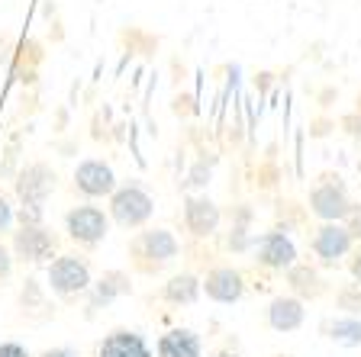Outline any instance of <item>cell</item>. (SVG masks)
Listing matches in <instances>:
<instances>
[{"mask_svg": "<svg viewBox=\"0 0 361 357\" xmlns=\"http://www.w3.org/2000/svg\"><path fill=\"white\" fill-rule=\"evenodd\" d=\"M55 190V171L49 164L36 161V164H26L16 177V196H20L23 206H45V200L52 196Z\"/></svg>", "mask_w": 361, "mask_h": 357, "instance_id": "cell-10", "label": "cell"}, {"mask_svg": "<svg viewBox=\"0 0 361 357\" xmlns=\"http://www.w3.org/2000/svg\"><path fill=\"white\" fill-rule=\"evenodd\" d=\"M210 180V168L207 164H197L194 171H190V180H188V187H203Z\"/></svg>", "mask_w": 361, "mask_h": 357, "instance_id": "cell-27", "label": "cell"}, {"mask_svg": "<svg viewBox=\"0 0 361 357\" xmlns=\"http://www.w3.org/2000/svg\"><path fill=\"white\" fill-rule=\"evenodd\" d=\"M336 306L342 315H361V283H345L336 290Z\"/></svg>", "mask_w": 361, "mask_h": 357, "instance_id": "cell-20", "label": "cell"}, {"mask_svg": "<svg viewBox=\"0 0 361 357\" xmlns=\"http://www.w3.org/2000/svg\"><path fill=\"white\" fill-rule=\"evenodd\" d=\"M348 209H352V196H348L342 180L338 177L316 180V187L310 190V213L319 223H345Z\"/></svg>", "mask_w": 361, "mask_h": 357, "instance_id": "cell-6", "label": "cell"}, {"mask_svg": "<svg viewBox=\"0 0 361 357\" xmlns=\"http://www.w3.org/2000/svg\"><path fill=\"white\" fill-rule=\"evenodd\" d=\"M348 274L355 283H361V248H352V254H348Z\"/></svg>", "mask_w": 361, "mask_h": 357, "instance_id": "cell-26", "label": "cell"}, {"mask_svg": "<svg viewBox=\"0 0 361 357\" xmlns=\"http://www.w3.org/2000/svg\"><path fill=\"white\" fill-rule=\"evenodd\" d=\"M45 280H49L45 287H49L55 296L75 299L90 290L94 277H90V264L84 258H78V254H55V258L49 261V268H45Z\"/></svg>", "mask_w": 361, "mask_h": 357, "instance_id": "cell-2", "label": "cell"}, {"mask_svg": "<svg viewBox=\"0 0 361 357\" xmlns=\"http://www.w3.org/2000/svg\"><path fill=\"white\" fill-rule=\"evenodd\" d=\"M155 213V200L149 196V190L139 184H123L110 194V209L106 216L110 223H116L120 229H142Z\"/></svg>", "mask_w": 361, "mask_h": 357, "instance_id": "cell-3", "label": "cell"}, {"mask_svg": "<svg viewBox=\"0 0 361 357\" xmlns=\"http://www.w3.org/2000/svg\"><path fill=\"white\" fill-rule=\"evenodd\" d=\"M303 322H307V309H303V299H297L293 293L274 296L268 303V325L281 335H290V332L303 328Z\"/></svg>", "mask_w": 361, "mask_h": 357, "instance_id": "cell-13", "label": "cell"}, {"mask_svg": "<svg viewBox=\"0 0 361 357\" xmlns=\"http://www.w3.org/2000/svg\"><path fill=\"white\" fill-rule=\"evenodd\" d=\"M65 232L68 238L81 248H97L110 232V216L94 203H81L65 213Z\"/></svg>", "mask_w": 361, "mask_h": 357, "instance_id": "cell-4", "label": "cell"}, {"mask_svg": "<svg viewBox=\"0 0 361 357\" xmlns=\"http://www.w3.org/2000/svg\"><path fill=\"white\" fill-rule=\"evenodd\" d=\"M323 335L338 348H358L361 344V319L358 315H336L323 322Z\"/></svg>", "mask_w": 361, "mask_h": 357, "instance_id": "cell-19", "label": "cell"}, {"mask_svg": "<svg viewBox=\"0 0 361 357\" xmlns=\"http://www.w3.org/2000/svg\"><path fill=\"white\" fill-rule=\"evenodd\" d=\"M223 223L219 206L203 194H190L184 200V229L190 232V238H213Z\"/></svg>", "mask_w": 361, "mask_h": 357, "instance_id": "cell-11", "label": "cell"}, {"mask_svg": "<svg viewBox=\"0 0 361 357\" xmlns=\"http://www.w3.org/2000/svg\"><path fill=\"white\" fill-rule=\"evenodd\" d=\"M278 357H287V354H278Z\"/></svg>", "mask_w": 361, "mask_h": 357, "instance_id": "cell-30", "label": "cell"}, {"mask_svg": "<svg viewBox=\"0 0 361 357\" xmlns=\"http://www.w3.org/2000/svg\"><path fill=\"white\" fill-rule=\"evenodd\" d=\"M158 357H203V338L194 328H171L158 338Z\"/></svg>", "mask_w": 361, "mask_h": 357, "instance_id": "cell-16", "label": "cell"}, {"mask_svg": "<svg viewBox=\"0 0 361 357\" xmlns=\"http://www.w3.org/2000/svg\"><path fill=\"white\" fill-rule=\"evenodd\" d=\"M13 223H16V213H13V206H10V200L4 194H0V235L4 232H10L13 229Z\"/></svg>", "mask_w": 361, "mask_h": 357, "instance_id": "cell-22", "label": "cell"}, {"mask_svg": "<svg viewBox=\"0 0 361 357\" xmlns=\"http://www.w3.org/2000/svg\"><path fill=\"white\" fill-rule=\"evenodd\" d=\"M180 254V242L174 238V232L168 229H142L129 238V261L139 274L152 277L158 270H165L168 264H174Z\"/></svg>", "mask_w": 361, "mask_h": 357, "instance_id": "cell-1", "label": "cell"}, {"mask_svg": "<svg viewBox=\"0 0 361 357\" xmlns=\"http://www.w3.org/2000/svg\"><path fill=\"white\" fill-rule=\"evenodd\" d=\"M13 251H10L4 242H0V283L4 280H10V274H13Z\"/></svg>", "mask_w": 361, "mask_h": 357, "instance_id": "cell-24", "label": "cell"}, {"mask_svg": "<svg viewBox=\"0 0 361 357\" xmlns=\"http://www.w3.org/2000/svg\"><path fill=\"white\" fill-rule=\"evenodd\" d=\"M39 357H78V351H71V348H49V351H42Z\"/></svg>", "mask_w": 361, "mask_h": 357, "instance_id": "cell-28", "label": "cell"}, {"mask_svg": "<svg viewBox=\"0 0 361 357\" xmlns=\"http://www.w3.org/2000/svg\"><path fill=\"white\" fill-rule=\"evenodd\" d=\"M252 261L264 270H290L297 264V245L290 242V235L281 229H271L255 235L252 242Z\"/></svg>", "mask_w": 361, "mask_h": 357, "instance_id": "cell-7", "label": "cell"}, {"mask_svg": "<svg viewBox=\"0 0 361 357\" xmlns=\"http://www.w3.org/2000/svg\"><path fill=\"white\" fill-rule=\"evenodd\" d=\"M203 293V280L197 274H174L161 287V299L171 306H194Z\"/></svg>", "mask_w": 361, "mask_h": 357, "instance_id": "cell-18", "label": "cell"}, {"mask_svg": "<svg viewBox=\"0 0 361 357\" xmlns=\"http://www.w3.org/2000/svg\"><path fill=\"white\" fill-rule=\"evenodd\" d=\"M203 293H207V299H213L219 306H233L245 296V277H242V270L226 268V264L213 268L203 277Z\"/></svg>", "mask_w": 361, "mask_h": 357, "instance_id": "cell-12", "label": "cell"}, {"mask_svg": "<svg viewBox=\"0 0 361 357\" xmlns=\"http://www.w3.org/2000/svg\"><path fill=\"white\" fill-rule=\"evenodd\" d=\"M116 174L106 161L100 158H84L81 164L75 168V190L87 200H100V196H110L116 190Z\"/></svg>", "mask_w": 361, "mask_h": 357, "instance_id": "cell-9", "label": "cell"}, {"mask_svg": "<svg viewBox=\"0 0 361 357\" xmlns=\"http://www.w3.org/2000/svg\"><path fill=\"white\" fill-rule=\"evenodd\" d=\"M310 248H313L316 261H319L323 268H336V264H342V261L352 254L355 238H352V232L345 229V223H323L313 232Z\"/></svg>", "mask_w": 361, "mask_h": 357, "instance_id": "cell-8", "label": "cell"}, {"mask_svg": "<svg viewBox=\"0 0 361 357\" xmlns=\"http://www.w3.org/2000/svg\"><path fill=\"white\" fill-rule=\"evenodd\" d=\"M126 293H133V280H129L126 270H106L100 280L90 283V290H87V313L100 309V306H110L113 299L126 296Z\"/></svg>", "mask_w": 361, "mask_h": 357, "instance_id": "cell-15", "label": "cell"}, {"mask_svg": "<svg viewBox=\"0 0 361 357\" xmlns=\"http://www.w3.org/2000/svg\"><path fill=\"white\" fill-rule=\"evenodd\" d=\"M213 357H239V354H235V351H229V348H223V351H216Z\"/></svg>", "mask_w": 361, "mask_h": 357, "instance_id": "cell-29", "label": "cell"}, {"mask_svg": "<svg viewBox=\"0 0 361 357\" xmlns=\"http://www.w3.org/2000/svg\"><path fill=\"white\" fill-rule=\"evenodd\" d=\"M345 229L352 232L355 242H361V203H352V209H348V216H345Z\"/></svg>", "mask_w": 361, "mask_h": 357, "instance_id": "cell-23", "label": "cell"}, {"mask_svg": "<svg viewBox=\"0 0 361 357\" xmlns=\"http://www.w3.org/2000/svg\"><path fill=\"white\" fill-rule=\"evenodd\" d=\"M0 357H30V351L20 342H0Z\"/></svg>", "mask_w": 361, "mask_h": 357, "instance_id": "cell-25", "label": "cell"}, {"mask_svg": "<svg viewBox=\"0 0 361 357\" xmlns=\"http://www.w3.org/2000/svg\"><path fill=\"white\" fill-rule=\"evenodd\" d=\"M97 357H152V348L133 328H113L110 335H104V342H100Z\"/></svg>", "mask_w": 361, "mask_h": 357, "instance_id": "cell-14", "label": "cell"}, {"mask_svg": "<svg viewBox=\"0 0 361 357\" xmlns=\"http://www.w3.org/2000/svg\"><path fill=\"white\" fill-rule=\"evenodd\" d=\"M284 274H287V287H290V293L297 299H319L326 293V280L313 264H300V261H297Z\"/></svg>", "mask_w": 361, "mask_h": 357, "instance_id": "cell-17", "label": "cell"}, {"mask_svg": "<svg viewBox=\"0 0 361 357\" xmlns=\"http://www.w3.org/2000/svg\"><path fill=\"white\" fill-rule=\"evenodd\" d=\"M10 251H13V258L23 261V264H49V261L55 258V251H59V235L42 223L20 225V229L13 232Z\"/></svg>", "mask_w": 361, "mask_h": 357, "instance_id": "cell-5", "label": "cell"}, {"mask_svg": "<svg viewBox=\"0 0 361 357\" xmlns=\"http://www.w3.org/2000/svg\"><path fill=\"white\" fill-rule=\"evenodd\" d=\"M252 242H255V235L248 232V225L233 223V229L226 235V248H229V251H252Z\"/></svg>", "mask_w": 361, "mask_h": 357, "instance_id": "cell-21", "label": "cell"}]
</instances>
